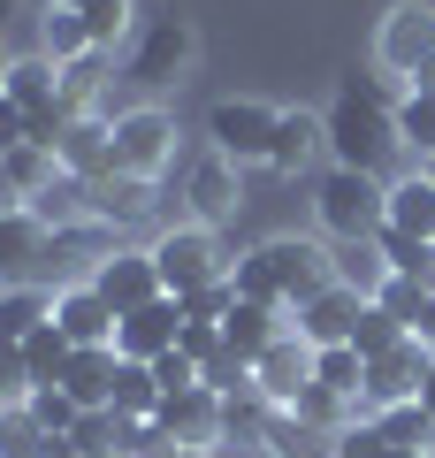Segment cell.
<instances>
[{
	"label": "cell",
	"mask_w": 435,
	"mask_h": 458,
	"mask_svg": "<svg viewBox=\"0 0 435 458\" xmlns=\"http://www.w3.org/2000/svg\"><path fill=\"white\" fill-rule=\"evenodd\" d=\"M321 123H328V168H367V176H382V161L397 153V99L374 77H344L328 92Z\"/></svg>",
	"instance_id": "obj_1"
},
{
	"label": "cell",
	"mask_w": 435,
	"mask_h": 458,
	"mask_svg": "<svg viewBox=\"0 0 435 458\" xmlns=\"http://www.w3.org/2000/svg\"><path fill=\"white\" fill-rule=\"evenodd\" d=\"M313 222H321L328 245H374L389 229V183L367 168H328L313 183Z\"/></svg>",
	"instance_id": "obj_2"
},
{
	"label": "cell",
	"mask_w": 435,
	"mask_h": 458,
	"mask_svg": "<svg viewBox=\"0 0 435 458\" xmlns=\"http://www.w3.org/2000/svg\"><path fill=\"white\" fill-rule=\"evenodd\" d=\"M199 69V23L192 16H145L138 23V38H130V54H123V84L130 92H145V99H161L168 84H183Z\"/></svg>",
	"instance_id": "obj_3"
},
{
	"label": "cell",
	"mask_w": 435,
	"mask_h": 458,
	"mask_svg": "<svg viewBox=\"0 0 435 458\" xmlns=\"http://www.w3.org/2000/svg\"><path fill=\"white\" fill-rule=\"evenodd\" d=\"M145 252H153V267H161L168 298H192V291H207V283H229V260H237V252H222V237H214L207 222H192V214L168 222Z\"/></svg>",
	"instance_id": "obj_4"
},
{
	"label": "cell",
	"mask_w": 435,
	"mask_h": 458,
	"mask_svg": "<svg viewBox=\"0 0 435 458\" xmlns=\"http://www.w3.org/2000/svg\"><path fill=\"white\" fill-rule=\"evenodd\" d=\"M107 131H115V176H145V183H161L168 168H176V114L161 107V99H138V107H115L107 114Z\"/></svg>",
	"instance_id": "obj_5"
},
{
	"label": "cell",
	"mask_w": 435,
	"mask_h": 458,
	"mask_svg": "<svg viewBox=\"0 0 435 458\" xmlns=\"http://www.w3.org/2000/svg\"><path fill=\"white\" fill-rule=\"evenodd\" d=\"M275 123H283L275 99L229 92V99H214V107H207V153H222V161H237V168H268Z\"/></svg>",
	"instance_id": "obj_6"
},
{
	"label": "cell",
	"mask_w": 435,
	"mask_h": 458,
	"mask_svg": "<svg viewBox=\"0 0 435 458\" xmlns=\"http://www.w3.org/2000/svg\"><path fill=\"white\" fill-rule=\"evenodd\" d=\"M260 252H268V267H275V283H283V306L290 313L337 283V245H328V237H298V229H283V237H268Z\"/></svg>",
	"instance_id": "obj_7"
},
{
	"label": "cell",
	"mask_w": 435,
	"mask_h": 458,
	"mask_svg": "<svg viewBox=\"0 0 435 458\" xmlns=\"http://www.w3.org/2000/svg\"><path fill=\"white\" fill-rule=\"evenodd\" d=\"M428 54H435V0H397V8H382V23H374V69L413 84V69L428 62Z\"/></svg>",
	"instance_id": "obj_8"
},
{
	"label": "cell",
	"mask_w": 435,
	"mask_h": 458,
	"mask_svg": "<svg viewBox=\"0 0 435 458\" xmlns=\"http://www.w3.org/2000/svg\"><path fill=\"white\" fill-rule=\"evenodd\" d=\"M306 390H313V344L298 336V328H283V336L252 360V397H260L268 412H290Z\"/></svg>",
	"instance_id": "obj_9"
},
{
	"label": "cell",
	"mask_w": 435,
	"mask_h": 458,
	"mask_svg": "<svg viewBox=\"0 0 435 458\" xmlns=\"http://www.w3.org/2000/svg\"><path fill=\"white\" fill-rule=\"evenodd\" d=\"M47 252H54V229L31 207L0 214V291H47Z\"/></svg>",
	"instance_id": "obj_10"
},
{
	"label": "cell",
	"mask_w": 435,
	"mask_h": 458,
	"mask_svg": "<svg viewBox=\"0 0 435 458\" xmlns=\"http://www.w3.org/2000/svg\"><path fill=\"white\" fill-rule=\"evenodd\" d=\"M153 420H161L168 451H222V436H229V397H214L207 382H199V390H176Z\"/></svg>",
	"instance_id": "obj_11"
},
{
	"label": "cell",
	"mask_w": 435,
	"mask_h": 458,
	"mask_svg": "<svg viewBox=\"0 0 435 458\" xmlns=\"http://www.w3.org/2000/svg\"><path fill=\"white\" fill-rule=\"evenodd\" d=\"M115 252H123V229H115V222H69V229H54L47 283H92Z\"/></svg>",
	"instance_id": "obj_12"
},
{
	"label": "cell",
	"mask_w": 435,
	"mask_h": 458,
	"mask_svg": "<svg viewBox=\"0 0 435 458\" xmlns=\"http://www.w3.org/2000/svg\"><path fill=\"white\" fill-rule=\"evenodd\" d=\"M183 207H192V222H207V229L237 222V207H244V168L222 161V153H199L192 176H183Z\"/></svg>",
	"instance_id": "obj_13"
},
{
	"label": "cell",
	"mask_w": 435,
	"mask_h": 458,
	"mask_svg": "<svg viewBox=\"0 0 435 458\" xmlns=\"http://www.w3.org/2000/svg\"><path fill=\"white\" fill-rule=\"evenodd\" d=\"M428 367H435L428 344H420V336H397L382 360H367V412H382V405H413L420 382H428Z\"/></svg>",
	"instance_id": "obj_14"
},
{
	"label": "cell",
	"mask_w": 435,
	"mask_h": 458,
	"mask_svg": "<svg viewBox=\"0 0 435 458\" xmlns=\"http://www.w3.org/2000/svg\"><path fill=\"white\" fill-rule=\"evenodd\" d=\"M321 153H328V123H321V107H283V123H275V146H268V176L298 183V176H313V168H321Z\"/></svg>",
	"instance_id": "obj_15"
},
{
	"label": "cell",
	"mask_w": 435,
	"mask_h": 458,
	"mask_svg": "<svg viewBox=\"0 0 435 458\" xmlns=\"http://www.w3.org/2000/svg\"><path fill=\"white\" fill-rule=\"evenodd\" d=\"M183 344V306L176 298H153V306H138V313H123V328H115V352H123V360H168V352H176Z\"/></svg>",
	"instance_id": "obj_16"
},
{
	"label": "cell",
	"mask_w": 435,
	"mask_h": 458,
	"mask_svg": "<svg viewBox=\"0 0 435 458\" xmlns=\"http://www.w3.org/2000/svg\"><path fill=\"white\" fill-rule=\"evenodd\" d=\"M92 291L107 298L115 313H138V306H153V298H168V291H161V267H153V252H145V245H123V252L92 276Z\"/></svg>",
	"instance_id": "obj_17"
},
{
	"label": "cell",
	"mask_w": 435,
	"mask_h": 458,
	"mask_svg": "<svg viewBox=\"0 0 435 458\" xmlns=\"http://www.w3.org/2000/svg\"><path fill=\"white\" fill-rule=\"evenodd\" d=\"M54 328H62L69 344H115V328H123V313L107 306V298L92 291V283H54Z\"/></svg>",
	"instance_id": "obj_18"
},
{
	"label": "cell",
	"mask_w": 435,
	"mask_h": 458,
	"mask_svg": "<svg viewBox=\"0 0 435 458\" xmlns=\"http://www.w3.org/2000/svg\"><path fill=\"white\" fill-rule=\"evenodd\" d=\"M0 92L16 99L31 123H38V114H69V99H62V69H54L38 47H31V54H8V69H0Z\"/></svg>",
	"instance_id": "obj_19"
},
{
	"label": "cell",
	"mask_w": 435,
	"mask_h": 458,
	"mask_svg": "<svg viewBox=\"0 0 435 458\" xmlns=\"http://www.w3.org/2000/svg\"><path fill=\"white\" fill-rule=\"evenodd\" d=\"M115 375H123V352L115 344H84L77 360H69V375H62V397L77 412H115Z\"/></svg>",
	"instance_id": "obj_20"
},
{
	"label": "cell",
	"mask_w": 435,
	"mask_h": 458,
	"mask_svg": "<svg viewBox=\"0 0 435 458\" xmlns=\"http://www.w3.org/2000/svg\"><path fill=\"white\" fill-rule=\"evenodd\" d=\"M359 306H367V298H352L344 291V283H328L321 298H306V306H298V336L313 344V352H328V344H352V321H359Z\"/></svg>",
	"instance_id": "obj_21"
},
{
	"label": "cell",
	"mask_w": 435,
	"mask_h": 458,
	"mask_svg": "<svg viewBox=\"0 0 435 458\" xmlns=\"http://www.w3.org/2000/svg\"><path fill=\"white\" fill-rule=\"evenodd\" d=\"M62 168H69V176H84V183L115 176V131H107V114H99V107L69 123V138H62Z\"/></svg>",
	"instance_id": "obj_22"
},
{
	"label": "cell",
	"mask_w": 435,
	"mask_h": 458,
	"mask_svg": "<svg viewBox=\"0 0 435 458\" xmlns=\"http://www.w3.org/2000/svg\"><path fill=\"white\" fill-rule=\"evenodd\" d=\"M389 229H397V237H428V245H435V176H428V168L389 176Z\"/></svg>",
	"instance_id": "obj_23"
},
{
	"label": "cell",
	"mask_w": 435,
	"mask_h": 458,
	"mask_svg": "<svg viewBox=\"0 0 435 458\" xmlns=\"http://www.w3.org/2000/svg\"><path fill=\"white\" fill-rule=\"evenodd\" d=\"M92 207H99V222H115V229L153 222V207H161V183H145V176H99V183H92Z\"/></svg>",
	"instance_id": "obj_24"
},
{
	"label": "cell",
	"mask_w": 435,
	"mask_h": 458,
	"mask_svg": "<svg viewBox=\"0 0 435 458\" xmlns=\"http://www.w3.org/2000/svg\"><path fill=\"white\" fill-rule=\"evenodd\" d=\"M38 54H47L54 69H69V62H84V54H92V31H84L77 8H54V0H38Z\"/></svg>",
	"instance_id": "obj_25"
},
{
	"label": "cell",
	"mask_w": 435,
	"mask_h": 458,
	"mask_svg": "<svg viewBox=\"0 0 435 458\" xmlns=\"http://www.w3.org/2000/svg\"><path fill=\"white\" fill-rule=\"evenodd\" d=\"M283 328H290V321H283L275 306H244V298L222 313V336H229V352H237V360H260V352H268Z\"/></svg>",
	"instance_id": "obj_26"
},
{
	"label": "cell",
	"mask_w": 435,
	"mask_h": 458,
	"mask_svg": "<svg viewBox=\"0 0 435 458\" xmlns=\"http://www.w3.org/2000/svg\"><path fill=\"white\" fill-rule=\"evenodd\" d=\"M313 390L367 405V360H359L352 344H328V352H313Z\"/></svg>",
	"instance_id": "obj_27"
},
{
	"label": "cell",
	"mask_w": 435,
	"mask_h": 458,
	"mask_svg": "<svg viewBox=\"0 0 435 458\" xmlns=\"http://www.w3.org/2000/svg\"><path fill=\"white\" fill-rule=\"evenodd\" d=\"M23 360H31V382H38V390H62L69 360H77V344H69L62 328H54V313H47V321H38L31 336H23Z\"/></svg>",
	"instance_id": "obj_28"
},
{
	"label": "cell",
	"mask_w": 435,
	"mask_h": 458,
	"mask_svg": "<svg viewBox=\"0 0 435 458\" xmlns=\"http://www.w3.org/2000/svg\"><path fill=\"white\" fill-rule=\"evenodd\" d=\"M161 405H168L161 375H153L145 360H123V375H115V420H153Z\"/></svg>",
	"instance_id": "obj_29"
},
{
	"label": "cell",
	"mask_w": 435,
	"mask_h": 458,
	"mask_svg": "<svg viewBox=\"0 0 435 458\" xmlns=\"http://www.w3.org/2000/svg\"><path fill=\"white\" fill-rule=\"evenodd\" d=\"M31 214H38L47 229H69V222H99V207H92V183H84V176H69V168L54 176V191L38 199Z\"/></svg>",
	"instance_id": "obj_30"
},
{
	"label": "cell",
	"mask_w": 435,
	"mask_h": 458,
	"mask_svg": "<svg viewBox=\"0 0 435 458\" xmlns=\"http://www.w3.org/2000/svg\"><path fill=\"white\" fill-rule=\"evenodd\" d=\"M337 283L352 298H382V283H389V260H382V245H337Z\"/></svg>",
	"instance_id": "obj_31"
},
{
	"label": "cell",
	"mask_w": 435,
	"mask_h": 458,
	"mask_svg": "<svg viewBox=\"0 0 435 458\" xmlns=\"http://www.w3.org/2000/svg\"><path fill=\"white\" fill-rule=\"evenodd\" d=\"M229 291L244 298V306H275V313H290L283 306V283H275V267H268V252H237V260H229Z\"/></svg>",
	"instance_id": "obj_32"
},
{
	"label": "cell",
	"mask_w": 435,
	"mask_h": 458,
	"mask_svg": "<svg viewBox=\"0 0 435 458\" xmlns=\"http://www.w3.org/2000/svg\"><path fill=\"white\" fill-rule=\"evenodd\" d=\"M397 146L420 161H435V99L428 92H397Z\"/></svg>",
	"instance_id": "obj_33"
},
{
	"label": "cell",
	"mask_w": 435,
	"mask_h": 458,
	"mask_svg": "<svg viewBox=\"0 0 435 458\" xmlns=\"http://www.w3.org/2000/svg\"><path fill=\"white\" fill-rule=\"evenodd\" d=\"M84 31H92V54H115L138 38V0H92L84 8Z\"/></svg>",
	"instance_id": "obj_34"
},
{
	"label": "cell",
	"mask_w": 435,
	"mask_h": 458,
	"mask_svg": "<svg viewBox=\"0 0 435 458\" xmlns=\"http://www.w3.org/2000/svg\"><path fill=\"white\" fill-rule=\"evenodd\" d=\"M374 428H382V443H397V451H428L435 458V420L420 412V397H413V405H382Z\"/></svg>",
	"instance_id": "obj_35"
},
{
	"label": "cell",
	"mask_w": 435,
	"mask_h": 458,
	"mask_svg": "<svg viewBox=\"0 0 435 458\" xmlns=\"http://www.w3.org/2000/svg\"><path fill=\"white\" fill-rule=\"evenodd\" d=\"M54 436L38 428L31 405H0V458H47Z\"/></svg>",
	"instance_id": "obj_36"
},
{
	"label": "cell",
	"mask_w": 435,
	"mask_h": 458,
	"mask_svg": "<svg viewBox=\"0 0 435 458\" xmlns=\"http://www.w3.org/2000/svg\"><path fill=\"white\" fill-rule=\"evenodd\" d=\"M374 245H382L389 276H405V283H435V245H428V237H397V229H382Z\"/></svg>",
	"instance_id": "obj_37"
},
{
	"label": "cell",
	"mask_w": 435,
	"mask_h": 458,
	"mask_svg": "<svg viewBox=\"0 0 435 458\" xmlns=\"http://www.w3.org/2000/svg\"><path fill=\"white\" fill-rule=\"evenodd\" d=\"M374 306H382L389 321H397L405 336H413V328L428 321V306H435V283H405V276H389V283H382V298H374Z\"/></svg>",
	"instance_id": "obj_38"
},
{
	"label": "cell",
	"mask_w": 435,
	"mask_h": 458,
	"mask_svg": "<svg viewBox=\"0 0 435 458\" xmlns=\"http://www.w3.org/2000/svg\"><path fill=\"white\" fill-rule=\"evenodd\" d=\"M107 69H115V54H84V62L62 69V99H69V114H92V107H99V84H107Z\"/></svg>",
	"instance_id": "obj_39"
},
{
	"label": "cell",
	"mask_w": 435,
	"mask_h": 458,
	"mask_svg": "<svg viewBox=\"0 0 435 458\" xmlns=\"http://www.w3.org/2000/svg\"><path fill=\"white\" fill-rule=\"evenodd\" d=\"M47 313H54V291H0V336L23 344L38 321H47Z\"/></svg>",
	"instance_id": "obj_40"
},
{
	"label": "cell",
	"mask_w": 435,
	"mask_h": 458,
	"mask_svg": "<svg viewBox=\"0 0 435 458\" xmlns=\"http://www.w3.org/2000/svg\"><path fill=\"white\" fill-rule=\"evenodd\" d=\"M397 336H405V328L389 321L382 306H359V321H352V352H359V360H382V352H389Z\"/></svg>",
	"instance_id": "obj_41"
},
{
	"label": "cell",
	"mask_w": 435,
	"mask_h": 458,
	"mask_svg": "<svg viewBox=\"0 0 435 458\" xmlns=\"http://www.w3.org/2000/svg\"><path fill=\"white\" fill-rule=\"evenodd\" d=\"M38 382H31V360H23V344H8L0 336V405H23Z\"/></svg>",
	"instance_id": "obj_42"
},
{
	"label": "cell",
	"mask_w": 435,
	"mask_h": 458,
	"mask_svg": "<svg viewBox=\"0 0 435 458\" xmlns=\"http://www.w3.org/2000/svg\"><path fill=\"white\" fill-rule=\"evenodd\" d=\"M23 405H31V412H38V428H47V436H54V443H62V436H69V428H77V405H69V397H62V390H31V397H23Z\"/></svg>",
	"instance_id": "obj_43"
},
{
	"label": "cell",
	"mask_w": 435,
	"mask_h": 458,
	"mask_svg": "<svg viewBox=\"0 0 435 458\" xmlns=\"http://www.w3.org/2000/svg\"><path fill=\"white\" fill-rule=\"evenodd\" d=\"M176 352H183V360H199V367H207L214 352H229V336H222V321H183V344H176Z\"/></svg>",
	"instance_id": "obj_44"
},
{
	"label": "cell",
	"mask_w": 435,
	"mask_h": 458,
	"mask_svg": "<svg viewBox=\"0 0 435 458\" xmlns=\"http://www.w3.org/2000/svg\"><path fill=\"white\" fill-rule=\"evenodd\" d=\"M16 146H31V114H23L16 99L0 92V161H8V153H16Z\"/></svg>",
	"instance_id": "obj_45"
},
{
	"label": "cell",
	"mask_w": 435,
	"mask_h": 458,
	"mask_svg": "<svg viewBox=\"0 0 435 458\" xmlns=\"http://www.w3.org/2000/svg\"><path fill=\"white\" fill-rule=\"evenodd\" d=\"M222 458H283V443H275V428H268V436H237V443H222Z\"/></svg>",
	"instance_id": "obj_46"
},
{
	"label": "cell",
	"mask_w": 435,
	"mask_h": 458,
	"mask_svg": "<svg viewBox=\"0 0 435 458\" xmlns=\"http://www.w3.org/2000/svg\"><path fill=\"white\" fill-rule=\"evenodd\" d=\"M405 92H428V99H435V54H428L420 69H413V84H405Z\"/></svg>",
	"instance_id": "obj_47"
},
{
	"label": "cell",
	"mask_w": 435,
	"mask_h": 458,
	"mask_svg": "<svg viewBox=\"0 0 435 458\" xmlns=\"http://www.w3.org/2000/svg\"><path fill=\"white\" fill-rule=\"evenodd\" d=\"M420 412L435 420V367H428V382H420Z\"/></svg>",
	"instance_id": "obj_48"
},
{
	"label": "cell",
	"mask_w": 435,
	"mask_h": 458,
	"mask_svg": "<svg viewBox=\"0 0 435 458\" xmlns=\"http://www.w3.org/2000/svg\"><path fill=\"white\" fill-rule=\"evenodd\" d=\"M382 458H428V451H397V443H389V451H382Z\"/></svg>",
	"instance_id": "obj_49"
},
{
	"label": "cell",
	"mask_w": 435,
	"mask_h": 458,
	"mask_svg": "<svg viewBox=\"0 0 435 458\" xmlns=\"http://www.w3.org/2000/svg\"><path fill=\"white\" fill-rule=\"evenodd\" d=\"M168 458H222V451H168Z\"/></svg>",
	"instance_id": "obj_50"
},
{
	"label": "cell",
	"mask_w": 435,
	"mask_h": 458,
	"mask_svg": "<svg viewBox=\"0 0 435 458\" xmlns=\"http://www.w3.org/2000/svg\"><path fill=\"white\" fill-rule=\"evenodd\" d=\"M54 8H77V16H84V8H92V0H54Z\"/></svg>",
	"instance_id": "obj_51"
},
{
	"label": "cell",
	"mask_w": 435,
	"mask_h": 458,
	"mask_svg": "<svg viewBox=\"0 0 435 458\" xmlns=\"http://www.w3.org/2000/svg\"><path fill=\"white\" fill-rule=\"evenodd\" d=\"M47 458H69V443H54V451H47Z\"/></svg>",
	"instance_id": "obj_52"
},
{
	"label": "cell",
	"mask_w": 435,
	"mask_h": 458,
	"mask_svg": "<svg viewBox=\"0 0 435 458\" xmlns=\"http://www.w3.org/2000/svg\"><path fill=\"white\" fill-rule=\"evenodd\" d=\"M0 69H8V38H0Z\"/></svg>",
	"instance_id": "obj_53"
},
{
	"label": "cell",
	"mask_w": 435,
	"mask_h": 458,
	"mask_svg": "<svg viewBox=\"0 0 435 458\" xmlns=\"http://www.w3.org/2000/svg\"><path fill=\"white\" fill-rule=\"evenodd\" d=\"M420 168H428V176H435V161H420Z\"/></svg>",
	"instance_id": "obj_54"
}]
</instances>
